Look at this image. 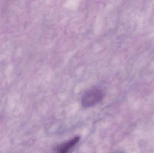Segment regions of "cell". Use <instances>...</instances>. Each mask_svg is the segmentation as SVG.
Instances as JSON below:
<instances>
[{
    "label": "cell",
    "instance_id": "2",
    "mask_svg": "<svg viewBox=\"0 0 154 153\" xmlns=\"http://www.w3.org/2000/svg\"><path fill=\"white\" fill-rule=\"evenodd\" d=\"M80 137L76 136L74 138L66 142L65 143L57 147L56 151L57 152L65 153L68 152L75 146L76 145L79 141Z\"/></svg>",
    "mask_w": 154,
    "mask_h": 153
},
{
    "label": "cell",
    "instance_id": "1",
    "mask_svg": "<svg viewBox=\"0 0 154 153\" xmlns=\"http://www.w3.org/2000/svg\"><path fill=\"white\" fill-rule=\"evenodd\" d=\"M104 93L101 89L97 87L90 89L85 93L82 98V104L84 107H93L101 101Z\"/></svg>",
    "mask_w": 154,
    "mask_h": 153
}]
</instances>
